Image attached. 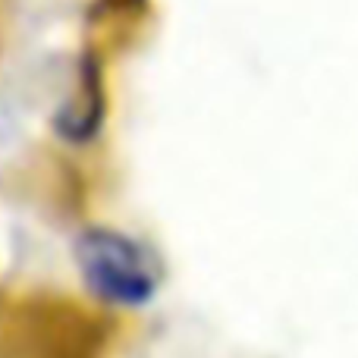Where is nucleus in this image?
Wrapping results in <instances>:
<instances>
[{
    "instance_id": "f257e3e1",
    "label": "nucleus",
    "mask_w": 358,
    "mask_h": 358,
    "mask_svg": "<svg viewBox=\"0 0 358 358\" xmlns=\"http://www.w3.org/2000/svg\"><path fill=\"white\" fill-rule=\"evenodd\" d=\"M76 264L88 292L107 305L138 308L161 289V261L138 239L107 227H92L76 239Z\"/></svg>"
}]
</instances>
